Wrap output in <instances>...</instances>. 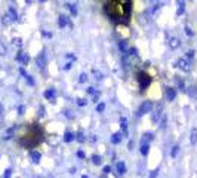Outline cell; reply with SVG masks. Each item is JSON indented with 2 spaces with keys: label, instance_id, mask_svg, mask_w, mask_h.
I'll return each mask as SVG.
<instances>
[{
  "label": "cell",
  "instance_id": "obj_1",
  "mask_svg": "<svg viewBox=\"0 0 197 178\" xmlns=\"http://www.w3.org/2000/svg\"><path fill=\"white\" fill-rule=\"evenodd\" d=\"M138 82H139L141 91H145V89L151 85V77H150V74H147L145 71H139V73H138Z\"/></svg>",
  "mask_w": 197,
  "mask_h": 178
},
{
  "label": "cell",
  "instance_id": "obj_2",
  "mask_svg": "<svg viewBox=\"0 0 197 178\" xmlns=\"http://www.w3.org/2000/svg\"><path fill=\"white\" fill-rule=\"evenodd\" d=\"M151 108H153V104H151V101H144L141 106H139L138 111H136V116H138V117L145 116L147 113H150V111H151Z\"/></svg>",
  "mask_w": 197,
  "mask_h": 178
},
{
  "label": "cell",
  "instance_id": "obj_3",
  "mask_svg": "<svg viewBox=\"0 0 197 178\" xmlns=\"http://www.w3.org/2000/svg\"><path fill=\"white\" fill-rule=\"evenodd\" d=\"M164 94H166V100L168 101H173L176 98V89L172 88V86H168L164 89Z\"/></svg>",
  "mask_w": 197,
  "mask_h": 178
},
{
  "label": "cell",
  "instance_id": "obj_4",
  "mask_svg": "<svg viewBox=\"0 0 197 178\" xmlns=\"http://www.w3.org/2000/svg\"><path fill=\"white\" fill-rule=\"evenodd\" d=\"M43 96L46 100H49L50 102H55V96H56V92H55V89H48V91H44Z\"/></svg>",
  "mask_w": 197,
  "mask_h": 178
},
{
  "label": "cell",
  "instance_id": "obj_5",
  "mask_svg": "<svg viewBox=\"0 0 197 178\" xmlns=\"http://www.w3.org/2000/svg\"><path fill=\"white\" fill-rule=\"evenodd\" d=\"M178 67L182 71H188L190 70V62H188V59H185V58H181L179 61H178Z\"/></svg>",
  "mask_w": 197,
  "mask_h": 178
},
{
  "label": "cell",
  "instance_id": "obj_6",
  "mask_svg": "<svg viewBox=\"0 0 197 178\" xmlns=\"http://www.w3.org/2000/svg\"><path fill=\"white\" fill-rule=\"evenodd\" d=\"M17 61L21 62V64H24V65H27L28 64V55L25 54V52H19V54L17 55Z\"/></svg>",
  "mask_w": 197,
  "mask_h": 178
},
{
  "label": "cell",
  "instance_id": "obj_7",
  "mask_svg": "<svg viewBox=\"0 0 197 178\" xmlns=\"http://www.w3.org/2000/svg\"><path fill=\"white\" fill-rule=\"evenodd\" d=\"M162 104H157L156 106V110H154V114H153V122H157L159 120V117L162 116Z\"/></svg>",
  "mask_w": 197,
  "mask_h": 178
},
{
  "label": "cell",
  "instance_id": "obj_8",
  "mask_svg": "<svg viewBox=\"0 0 197 178\" xmlns=\"http://www.w3.org/2000/svg\"><path fill=\"white\" fill-rule=\"evenodd\" d=\"M68 24H70V21H68V18L65 17V15H59V19H58V25L61 27V28H64V27H67Z\"/></svg>",
  "mask_w": 197,
  "mask_h": 178
},
{
  "label": "cell",
  "instance_id": "obj_9",
  "mask_svg": "<svg viewBox=\"0 0 197 178\" xmlns=\"http://www.w3.org/2000/svg\"><path fill=\"white\" fill-rule=\"evenodd\" d=\"M19 73H21L22 76L25 77V80H27V83H28V85H31V86H34V79H33L31 76H30V74H27L24 68H19Z\"/></svg>",
  "mask_w": 197,
  "mask_h": 178
},
{
  "label": "cell",
  "instance_id": "obj_10",
  "mask_svg": "<svg viewBox=\"0 0 197 178\" xmlns=\"http://www.w3.org/2000/svg\"><path fill=\"white\" fill-rule=\"evenodd\" d=\"M36 62H37V67L39 68H44V64H46V59H44V55L42 54V55H39L36 58Z\"/></svg>",
  "mask_w": 197,
  "mask_h": 178
},
{
  "label": "cell",
  "instance_id": "obj_11",
  "mask_svg": "<svg viewBox=\"0 0 197 178\" xmlns=\"http://www.w3.org/2000/svg\"><path fill=\"white\" fill-rule=\"evenodd\" d=\"M30 157H31V160H33V163H39L40 162V157H42V154L39 153V151H31L30 153Z\"/></svg>",
  "mask_w": 197,
  "mask_h": 178
},
{
  "label": "cell",
  "instance_id": "obj_12",
  "mask_svg": "<svg viewBox=\"0 0 197 178\" xmlns=\"http://www.w3.org/2000/svg\"><path fill=\"white\" fill-rule=\"evenodd\" d=\"M110 141H111L113 144H119L120 141H122V134H120V132L113 134V135H111V138H110Z\"/></svg>",
  "mask_w": 197,
  "mask_h": 178
},
{
  "label": "cell",
  "instance_id": "obj_13",
  "mask_svg": "<svg viewBox=\"0 0 197 178\" xmlns=\"http://www.w3.org/2000/svg\"><path fill=\"white\" fill-rule=\"evenodd\" d=\"M179 44H181V42H179V39H176V37H170L169 39V46L172 49H176Z\"/></svg>",
  "mask_w": 197,
  "mask_h": 178
},
{
  "label": "cell",
  "instance_id": "obj_14",
  "mask_svg": "<svg viewBox=\"0 0 197 178\" xmlns=\"http://www.w3.org/2000/svg\"><path fill=\"white\" fill-rule=\"evenodd\" d=\"M116 168H117V172H119V175H123V174L126 172V165H125L123 162H117Z\"/></svg>",
  "mask_w": 197,
  "mask_h": 178
},
{
  "label": "cell",
  "instance_id": "obj_15",
  "mask_svg": "<svg viewBox=\"0 0 197 178\" xmlns=\"http://www.w3.org/2000/svg\"><path fill=\"white\" fill-rule=\"evenodd\" d=\"M153 138H154V135H153L151 132H145V134L142 135V144H148L147 141H151Z\"/></svg>",
  "mask_w": 197,
  "mask_h": 178
},
{
  "label": "cell",
  "instance_id": "obj_16",
  "mask_svg": "<svg viewBox=\"0 0 197 178\" xmlns=\"http://www.w3.org/2000/svg\"><path fill=\"white\" fill-rule=\"evenodd\" d=\"M190 141H191V144H193V145H196V143H197V128H193V129H191Z\"/></svg>",
  "mask_w": 197,
  "mask_h": 178
},
{
  "label": "cell",
  "instance_id": "obj_17",
  "mask_svg": "<svg viewBox=\"0 0 197 178\" xmlns=\"http://www.w3.org/2000/svg\"><path fill=\"white\" fill-rule=\"evenodd\" d=\"M9 15H11V17H9L11 21H18V13H17V11H15L12 6L9 7Z\"/></svg>",
  "mask_w": 197,
  "mask_h": 178
},
{
  "label": "cell",
  "instance_id": "obj_18",
  "mask_svg": "<svg viewBox=\"0 0 197 178\" xmlns=\"http://www.w3.org/2000/svg\"><path fill=\"white\" fill-rule=\"evenodd\" d=\"M175 80H176V85H178V88L181 89V91H184V92H185L187 89H185V83H184V82H182V79H181V77H178V76H176V77H175Z\"/></svg>",
  "mask_w": 197,
  "mask_h": 178
},
{
  "label": "cell",
  "instance_id": "obj_19",
  "mask_svg": "<svg viewBox=\"0 0 197 178\" xmlns=\"http://www.w3.org/2000/svg\"><path fill=\"white\" fill-rule=\"evenodd\" d=\"M187 94L190 95L191 98H196V96H197V88H196V86H191V88H188V89H187Z\"/></svg>",
  "mask_w": 197,
  "mask_h": 178
},
{
  "label": "cell",
  "instance_id": "obj_20",
  "mask_svg": "<svg viewBox=\"0 0 197 178\" xmlns=\"http://www.w3.org/2000/svg\"><path fill=\"white\" fill-rule=\"evenodd\" d=\"M74 138H76L74 134H71V132H65L64 134V141H65V143H71Z\"/></svg>",
  "mask_w": 197,
  "mask_h": 178
},
{
  "label": "cell",
  "instance_id": "obj_21",
  "mask_svg": "<svg viewBox=\"0 0 197 178\" xmlns=\"http://www.w3.org/2000/svg\"><path fill=\"white\" fill-rule=\"evenodd\" d=\"M65 6L68 7V9H70V12H71L73 17H76V15H77V7H76V5H73V3H67Z\"/></svg>",
  "mask_w": 197,
  "mask_h": 178
},
{
  "label": "cell",
  "instance_id": "obj_22",
  "mask_svg": "<svg viewBox=\"0 0 197 178\" xmlns=\"http://www.w3.org/2000/svg\"><path fill=\"white\" fill-rule=\"evenodd\" d=\"M148 151H150V144H141V154L147 156Z\"/></svg>",
  "mask_w": 197,
  "mask_h": 178
},
{
  "label": "cell",
  "instance_id": "obj_23",
  "mask_svg": "<svg viewBox=\"0 0 197 178\" xmlns=\"http://www.w3.org/2000/svg\"><path fill=\"white\" fill-rule=\"evenodd\" d=\"M119 48H120V50L122 52H127V49H129V46H127V42L126 40H122L119 43Z\"/></svg>",
  "mask_w": 197,
  "mask_h": 178
},
{
  "label": "cell",
  "instance_id": "obj_24",
  "mask_svg": "<svg viewBox=\"0 0 197 178\" xmlns=\"http://www.w3.org/2000/svg\"><path fill=\"white\" fill-rule=\"evenodd\" d=\"M92 162H94V165H101V156L99 154H94L92 156Z\"/></svg>",
  "mask_w": 197,
  "mask_h": 178
},
{
  "label": "cell",
  "instance_id": "obj_25",
  "mask_svg": "<svg viewBox=\"0 0 197 178\" xmlns=\"http://www.w3.org/2000/svg\"><path fill=\"white\" fill-rule=\"evenodd\" d=\"M178 151H179V145H173L172 150H170V157H176Z\"/></svg>",
  "mask_w": 197,
  "mask_h": 178
},
{
  "label": "cell",
  "instance_id": "obj_26",
  "mask_svg": "<svg viewBox=\"0 0 197 178\" xmlns=\"http://www.w3.org/2000/svg\"><path fill=\"white\" fill-rule=\"evenodd\" d=\"M184 11H185V6H184V3H182V2H179V5H178V12H176V15H182V13H184Z\"/></svg>",
  "mask_w": 197,
  "mask_h": 178
},
{
  "label": "cell",
  "instance_id": "obj_27",
  "mask_svg": "<svg viewBox=\"0 0 197 178\" xmlns=\"http://www.w3.org/2000/svg\"><path fill=\"white\" fill-rule=\"evenodd\" d=\"M86 80H88V76H86V73H82L80 76H79V83H85Z\"/></svg>",
  "mask_w": 197,
  "mask_h": 178
},
{
  "label": "cell",
  "instance_id": "obj_28",
  "mask_svg": "<svg viewBox=\"0 0 197 178\" xmlns=\"http://www.w3.org/2000/svg\"><path fill=\"white\" fill-rule=\"evenodd\" d=\"M104 108H105V104H104V102H99V104H98V106H96V111H98V113H101V111H104Z\"/></svg>",
  "mask_w": 197,
  "mask_h": 178
},
{
  "label": "cell",
  "instance_id": "obj_29",
  "mask_svg": "<svg viewBox=\"0 0 197 178\" xmlns=\"http://www.w3.org/2000/svg\"><path fill=\"white\" fill-rule=\"evenodd\" d=\"M11 175H12V169H11V168H7V169L5 171V175H3V178H11Z\"/></svg>",
  "mask_w": 197,
  "mask_h": 178
},
{
  "label": "cell",
  "instance_id": "obj_30",
  "mask_svg": "<svg viewBox=\"0 0 197 178\" xmlns=\"http://www.w3.org/2000/svg\"><path fill=\"white\" fill-rule=\"evenodd\" d=\"M157 175H159V169H154V171H151L150 172V178H157Z\"/></svg>",
  "mask_w": 197,
  "mask_h": 178
},
{
  "label": "cell",
  "instance_id": "obj_31",
  "mask_svg": "<svg viewBox=\"0 0 197 178\" xmlns=\"http://www.w3.org/2000/svg\"><path fill=\"white\" fill-rule=\"evenodd\" d=\"M94 74L96 76V77H95L96 80H101V79H104V74H102V73H99V71H94Z\"/></svg>",
  "mask_w": 197,
  "mask_h": 178
},
{
  "label": "cell",
  "instance_id": "obj_32",
  "mask_svg": "<svg viewBox=\"0 0 197 178\" xmlns=\"http://www.w3.org/2000/svg\"><path fill=\"white\" fill-rule=\"evenodd\" d=\"M79 139V143H83V141H85V135H83V132H79L77 134V137H76Z\"/></svg>",
  "mask_w": 197,
  "mask_h": 178
},
{
  "label": "cell",
  "instance_id": "obj_33",
  "mask_svg": "<svg viewBox=\"0 0 197 178\" xmlns=\"http://www.w3.org/2000/svg\"><path fill=\"white\" fill-rule=\"evenodd\" d=\"M86 92H88V95H95V94H96V92H95V88H92V86H89Z\"/></svg>",
  "mask_w": 197,
  "mask_h": 178
},
{
  "label": "cell",
  "instance_id": "obj_34",
  "mask_svg": "<svg viewBox=\"0 0 197 178\" xmlns=\"http://www.w3.org/2000/svg\"><path fill=\"white\" fill-rule=\"evenodd\" d=\"M44 111H46V110H44V107H43V106H40V107H39V116H40V117H43V116H44Z\"/></svg>",
  "mask_w": 197,
  "mask_h": 178
},
{
  "label": "cell",
  "instance_id": "obj_35",
  "mask_svg": "<svg viewBox=\"0 0 197 178\" xmlns=\"http://www.w3.org/2000/svg\"><path fill=\"white\" fill-rule=\"evenodd\" d=\"M127 54H129V55H132V56H135V55H136V49H135V48L127 49Z\"/></svg>",
  "mask_w": 197,
  "mask_h": 178
},
{
  "label": "cell",
  "instance_id": "obj_36",
  "mask_svg": "<svg viewBox=\"0 0 197 178\" xmlns=\"http://www.w3.org/2000/svg\"><path fill=\"white\" fill-rule=\"evenodd\" d=\"M77 157H80V159H85V157H86V154H85V151H82V150H79V151H77Z\"/></svg>",
  "mask_w": 197,
  "mask_h": 178
},
{
  "label": "cell",
  "instance_id": "obj_37",
  "mask_svg": "<svg viewBox=\"0 0 197 178\" xmlns=\"http://www.w3.org/2000/svg\"><path fill=\"white\" fill-rule=\"evenodd\" d=\"M77 104L80 107H83V106H86V100H83V98H80V100H77Z\"/></svg>",
  "mask_w": 197,
  "mask_h": 178
},
{
  "label": "cell",
  "instance_id": "obj_38",
  "mask_svg": "<svg viewBox=\"0 0 197 178\" xmlns=\"http://www.w3.org/2000/svg\"><path fill=\"white\" fill-rule=\"evenodd\" d=\"M71 65H73L71 62H67V64L62 67V70H65V71H67V70H70V68H71Z\"/></svg>",
  "mask_w": 197,
  "mask_h": 178
},
{
  "label": "cell",
  "instance_id": "obj_39",
  "mask_svg": "<svg viewBox=\"0 0 197 178\" xmlns=\"http://www.w3.org/2000/svg\"><path fill=\"white\" fill-rule=\"evenodd\" d=\"M159 126H160V128H164L166 126V116H163V120H160V125Z\"/></svg>",
  "mask_w": 197,
  "mask_h": 178
},
{
  "label": "cell",
  "instance_id": "obj_40",
  "mask_svg": "<svg viewBox=\"0 0 197 178\" xmlns=\"http://www.w3.org/2000/svg\"><path fill=\"white\" fill-rule=\"evenodd\" d=\"M24 111H25V107H24V106H19V107H18V113H19V114H24Z\"/></svg>",
  "mask_w": 197,
  "mask_h": 178
},
{
  "label": "cell",
  "instance_id": "obj_41",
  "mask_svg": "<svg viewBox=\"0 0 197 178\" xmlns=\"http://www.w3.org/2000/svg\"><path fill=\"white\" fill-rule=\"evenodd\" d=\"M13 43L17 44V46H21V44H22V40H21V39H13Z\"/></svg>",
  "mask_w": 197,
  "mask_h": 178
},
{
  "label": "cell",
  "instance_id": "obj_42",
  "mask_svg": "<svg viewBox=\"0 0 197 178\" xmlns=\"http://www.w3.org/2000/svg\"><path fill=\"white\" fill-rule=\"evenodd\" d=\"M64 114L68 117V119H73V114H71V111L70 110H67V111H64Z\"/></svg>",
  "mask_w": 197,
  "mask_h": 178
},
{
  "label": "cell",
  "instance_id": "obj_43",
  "mask_svg": "<svg viewBox=\"0 0 197 178\" xmlns=\"http://www.w3.org/2000/svg\"><path fill=\"white\" fill-rule=\"evenodd\" d=\"M5 54H6V49H5V46L0 44V55H5Z\"/></svg>",
  "mask_w": 197,
  "mask_h": 178
},
{
  "label": "cell",
  "instance_id": "obj_44",
  "mask_svg": "<svg viewBox=\"0 0 197 178\" xmlns=\"http://www.w3.org/2000/svg\"><path fill=\"white\" fill-rule=\"evenodd\" d=\"M187 56H188V58H193V56H194V50H188V52H187Z\"/></svg>",
  "mask_w": 197,
  "mask_h": 178
},
{
  "label": "cell",
  "instance_id": "obj_45",
  "mask_svg": "<svg viewBox=\"0 0 197 178\" xmlns=\"http://www.w3.org/2000/svg\"><path fill=\"white\" fill-rule=\"evenodd\" d=\"M185 33H187L188 36H193V31H191V28H188V27H185Z\"/></svg>",
  "mask_w": 197,
  "mask_h": 178
},
{
  "label": "cell",
  "instance_id": "obj_46",
  "mask_svg": "<svg viewBox=\"0 0 197 178\" xmlns=\"http://www.w3.org/2000/svg\"><path fill=\"white\" fill-rule=\"evenodd\" d=\"M110 171H111V168H110V166H105V168H104V174H108Z\"/></svg>",
  "mask_w": 197,
  "mask_h": 178
},
{
  "label": "cell",
  "instance_id": "obj_47",
  "mask_svg": "<svg viewBox=\"0 0 197 178\" xmlns=\"http://www.w3.org/2000/svg\"><path fill=\"white\" fill-rule=\"evenodd\" d=\"M2 113H3V106L0 104V114H2Z\"/></svg>",
  "mask_w": 197,
  "mask_h": 178
},
{
  "label": "cell",
  "instance_id": "obj_48",
  "mask_svg": "<svg viewBox=\"0 0 197 178\" xmlns=\"http://www.w3.org/2000/svg\"><path fill=\"white\" fill-rule=\"evenodd\" d=\"M25 2H27V3H31V2H33V0H25Z\"/></svg>",
  "mask_w": 197,
  "mask_h": 178
},
{
  "label": "cell",
  "instance_id": "obj_49",
  "mask_svg": "<svg viewBox=\"0 0 197 178\" xmlns=\"http://www.w3.org/2000/svg\"><path fill=\"white\" fill-rule=\"evenodd\" d=\"M82 178H89V177H88V175H83V177H82Z\"/></svg>",
  "mask_w": 197,
  "mask_h": 178
},
{
  "label": "cell",
  "instance_id": "obj_50",
  "mask_svg": "<svg viewBox=\"0 0 197 178\" xmlns=\"http://www.w3.org/2000/svg\"><path fill=\"white\" fill-rule=\"evenodd\" d=\"M39 2H46V0H39Z\"/></svg>",
  "mask_w": 197,
  "mask_h": 178
}]
</instances>
